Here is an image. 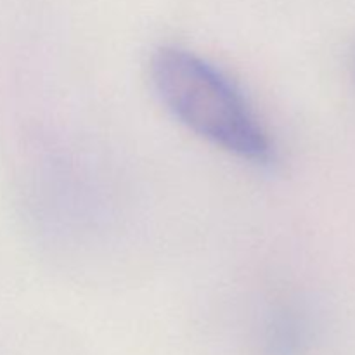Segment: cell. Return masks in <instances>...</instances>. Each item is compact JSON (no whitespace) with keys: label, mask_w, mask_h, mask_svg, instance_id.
<instances>
[{"label":"cell","mask_w":355,"mask_h":355,"mask_svg":"<svg viewBox=\"0 0 355 355\" xmlns=\"http://www.w3.org/2000/svg\"><path fill=\"white\" fill-rule=\"evenodd\" d=\"M149 71L163 106L198 137L253 163L272 158V142L252 104L217 66L193 51L163 45L151 55Z\"/></svg>","instance_id":"cell-1"}]
</instances>
